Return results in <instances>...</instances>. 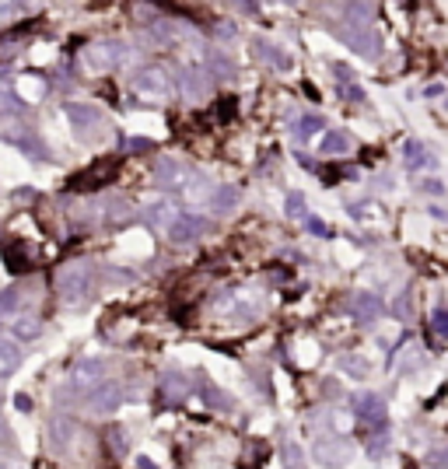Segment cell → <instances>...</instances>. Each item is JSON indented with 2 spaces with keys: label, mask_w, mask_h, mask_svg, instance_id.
Instances as JSON below:
<instances>
[{
  "label": "cell",
  "mask_w": 448,
  "mask_h": 469,
  "mask_svg": "<svg viewBox=\"0 0 448 469\" xmlns=\"http://www.w3.org/2000/svg\"><path fill=\"white\" fill-rule=\"evenodd\" d=\"M57 291L67 302L84 298V291H88V267H67V270H60L57 274Z\"/></svg>",
  "instance_id": "obj_1"
},
{
  "label": "cell",
  "mask_w": 448,
  "mask_h": 469,
  "mask_svg": "<svg viewBox=\"0 0 448 469\" xmlns=\"http://www.w3.org/2000/svg\"><path fill=\"white\" fill-rule=\"evenodd\" d=\"M350 403H354L357 417L368 420V424H385V420H389V413H385V399L375 396V392H357Z\"/></svg>",
  "instance_id": "obj_2"
},
{
  "label": "cell",
  "mask_w": 448,
  "mask_h": 469,
  "mask_svg": "<svg viewBox=\"0 0 448 469\" xmlns=\"http://www.w3.org/2000/svg\"><path fill=\"white\" fill-rule=\"evenodd\" d=\"M133 88L140 91V95H147V98H161L165 91H168V77H165V70H140L137 77H133Z\"/></svg>",
  "instance_id": "obj_3"
},
{
  "label": "cell",
  "mask_w": 448,
  "mask_h": 469,
  "mask_svg": "<svg viewBox=\"0 0 448 469\" xmlns=\"http://www.w3.org/2000/svg\"><path fill=\"white\" fill-rule=\"evenodd\" d=\"M403 161H406V172H420V168L434 165V154L427 151L424 140H406L403 144Z\"/></svg>",
  "instance_id": "obj_4"
},
{
  "label": "cell",
  "mask_w": 448,
  "mask_h": 469,
  "mask_svg": "<svg viewBox=\"0 0 448 469\" xmlns=\"http://www.w3.org/2000/svg\"><path fill=\"white\" fill-rule=\"evenodd\" d=\"M116 403H119V389H116L112 382H105L102 389L88 392V406H91L95 413H109V410H112Z\"/></svg>",
  "instance_id": "obj_5"
},
{
  "label": "cell",
  "mask_w": 448,
  "mask_h": 469,
  "mask_svg": "<svg viewBox=\"0 0 448 469\" xmlns=\"http://www.w3.org/2000/svg\"><path fill=\"white\" fill-rule=\"evenodd\" d=\"M350 312H354L361 322H375V319L382 315V302H378L375 295H357V298L350 302Z\"/></svg>",
  "instance_id": "obj_6"
},
{
  "label": "cell",
  "mask_w": 448,
  "mask_h": 469,
  "mask_svg": "<svg viewBox=\"0 0 448 469\" xmlns=\"http://www.w3.org/2000/svg\"><path fill=\"white\" fill-rule=\"evenodd\" d=\"M340 36H343L347 43H354V50H357V53H368V57H375V53H378V50H375V46H378V39H375L371 32H364V29H340Z\"/></svg>",
  "instance_id": "obj_7"
},
{
  "label": "cell",
  "mask_w": 448,
  "mask_h": 469,
  "mask_svg": "<svg viewBox=\"0 0 448 469\" xmlns=\"http://www.w3.org/2000/svg\"><path fill=\"white\" fill-rule=\"evenodd\" d=\"M200 228H203V224H200L196 217H186V214H182L179 221H172V224H168V239H172V242H189Z\"/></svg>",
  "instance_id": "obj_8"
},
{
  "label": "cell",
  "mask_w": 448,
  "mask_h": 469,
  "mask_svg": "<svg viewBox=\"0 0 448 469\" xmlns=\"http://www.w3.org/2000/svg\"><path fill=\"white\" fill-rule=\"evenodd\" d=\"M18 364H22V354H18V347H15L11 340H0V375L15 371Z\"/></svg>",
  "instance_id": "obj_9"
},
{
  "label": "cell",
  "mask_w": 448,
  "mask_h": 469,
  "mask_svg": "<svg viewBox=\"0 0 448 469\" xmlns=\"http://www.w3.org/2000/svg\"><path fill=\"white\" fill-rule=\"evenodd\" d=\"M343 151H350V137L347 133L333 130V133L322 137V154H343Z\"/></svg>",
  "instance_id": "obj_10"
},
{
  "label": "cell",
  "mask_w": 448,
  "mask_h": 469,
  "mask_svg": "<svg viewBox=\"0 0 448 469\" xmlns=\"http://www.w3.org/2000/svg\"><path fill=\"white\" fill-rule=\"evenodd\" d=\"M67 116H70L74 123H81V126H95V123H98V109H91V105H84V109H81V105H70Z\"/></svg>",
  "instance_id": "obj_11"
},
{
  "label": "cell",
  "mask_w": 448,
  "mask_h": 469,
  "mask_svg": "<svg viewBox=\"0 0 448 469\" xmlns=\"http://www.w3.org/2000/svg\"><path fill=\"white\" fill-rule=\"evenodd\" d=\"M102 375H105V361H98V357H91V361H81V364H77V378H84V382L102 378Z\"/></svg>",
  "instance_id": "obj_12"
},
{
  "label": "cell",
  "mask_w": 448,
  "mask_h": 469,
  "mask_svg": "<svg viewBox=\"0 0 448 469\" xmlns=\"http://www.w3.org/2000/svg\"><path fill=\"white\" fill-rule=\"evenodd\" d=\"M319 126H322V116H305V119L298 123V140H308Z\"/></svg>",
  "instance_id": "obj_13"
},
{
  "label": "cell",
  "mask_w": 448,
  "mask_h": 469,
  "mask_svg": "<svg viewBox=\"0 0 448 469\" xmlns=\"http://www.w3.org/2000/svg\"><path fill=\"white\" fill-rule=\"evenodd\" d=\"M235 200H239L235 189H217V193H214V207H232Z\"/></svg>",
  "instance_id": "obj_14"
},
{
  "label": "cell",
  "mask_w": 448,
  "mask_h": 469,
  "mask_svg": "<svg viewBox=\"0 0 448 469\" xmlns=\"http://www.w3.org/2000/svg\"><path fill=\"white\" fill-rule=\"evenodd\" d=\"M431 322H434V329H438L441 336H448V308H434Z\"/></svg>",
  "instance_id": "obj_15"
},
{
  "label": "cell",
  "mask_w": 448,
  "mask_h": 469,
  "mask_svg": "<svg viewBox=\"0 0 448 469\" xmlns=\"http://www.w3.org/2000/svg\"><path fill=\"white\" fill-rule=\"evenodd\" d=\"M15 305H18V291H15V288H8L4 295H0V312H11Z\"/></svg>",
  "instance_id": "obj_16"
},
{
  "label": "cell",
  "mask_w": 448,
  "mask_h": 469,
  "mask_svg": "<svg viewBox=\"0 0 448 469\" xmlns=\"http://www.w3.org/2000/svg\"><path fill=\"white\" fill-rule=\"evenodd\" d=\"M420 189H424V193H431V196H441V193H445V182H441V179H424V182H420Z\"/></svg>",
  "instance_id": "obj_17"
},
{
  "label": "cell",
  "mask_w": 448,
  "mask_h": 469,
  "mask_svg": "<svg viewBox=\"0 0 448 469\" xmlns=\"http://www.w3.org/2000/svg\"><path fill=\"white\" fill-rule=\"evenodd\" d=\"M340 364H343L347 371H354V375H364V371H368V364H364V361H354V357H343Z\"/></svg>",
  "instance_id": "obj_18"
},
{
  "label": "cell",
  "mask_w": 448,
  "mask_h": 469,
  "mask_svg": "<svg viewBox=\"0 0 448 469\" xmlns=\"http://www.w3.org/2000/svg\"><path fill=\"white\" fill-rule=\"evenodd\" d=\"M434 469H448V452H431V459H427Z\"/></svg>",
  "instance_id": "obj_19"
},
{
  "label": "cell",
  "mask_w": 448,
  "mask_h": 469,
  "mask_svg": "<svg viewBox=\"0 0 448 469\" xmlns=\"http://www.w3.org/2000/svg\"><path fill=\"white\" fill-rule=\"evenodd\" d=\"M18 336H39V326L36 322H18Z\"/></svg>",
  "instance_id": "obj_20"
},
{
  "label": "cell",
  "mask_w": 448,
  "mask_h": 469,
  "mask_svg": "<svg viewBox=\"0 0 448 469\" xmlns=\"http://www.w3.org/2000/svg\"><path fill=\"white\" fill-rule=\"evenodd\" d=\"M288 210H291V214H301V196H298V193L288 196Z\"/></svg>",
  "instance_id": "obj_21"
},
{
  "label": "cell",
  "mask_w": 448,
  "mask_h": 469,
  "mask_svg": "<svg viewBox=\"0 0 448 469\" xmlns=\"http://www.w3.org/2000/svg\"><path fill=\"white\" fill-rule=\"evenodd\" d=\"M308 228H312V231H315V234H326V224H322V221H315V217H312V221H308Z\"/></svg>",
  "instance_id": "obj_22"
},
{
  "label": "cell",
  "mask_w": 448,
  "mask_h": 469,
  "mask_svg": "<svg viewBox=\"0 0 448 469\" xmlns=\"http://www.w3.org/2000/svg\"><path fill=\"white\" fill-rule=\"evenodd\" d=\"M8 438H11V431L4 427V420H0V445H8Z\"/></svg>",
  "instance_id": "obj_23"
}]
</instances>
